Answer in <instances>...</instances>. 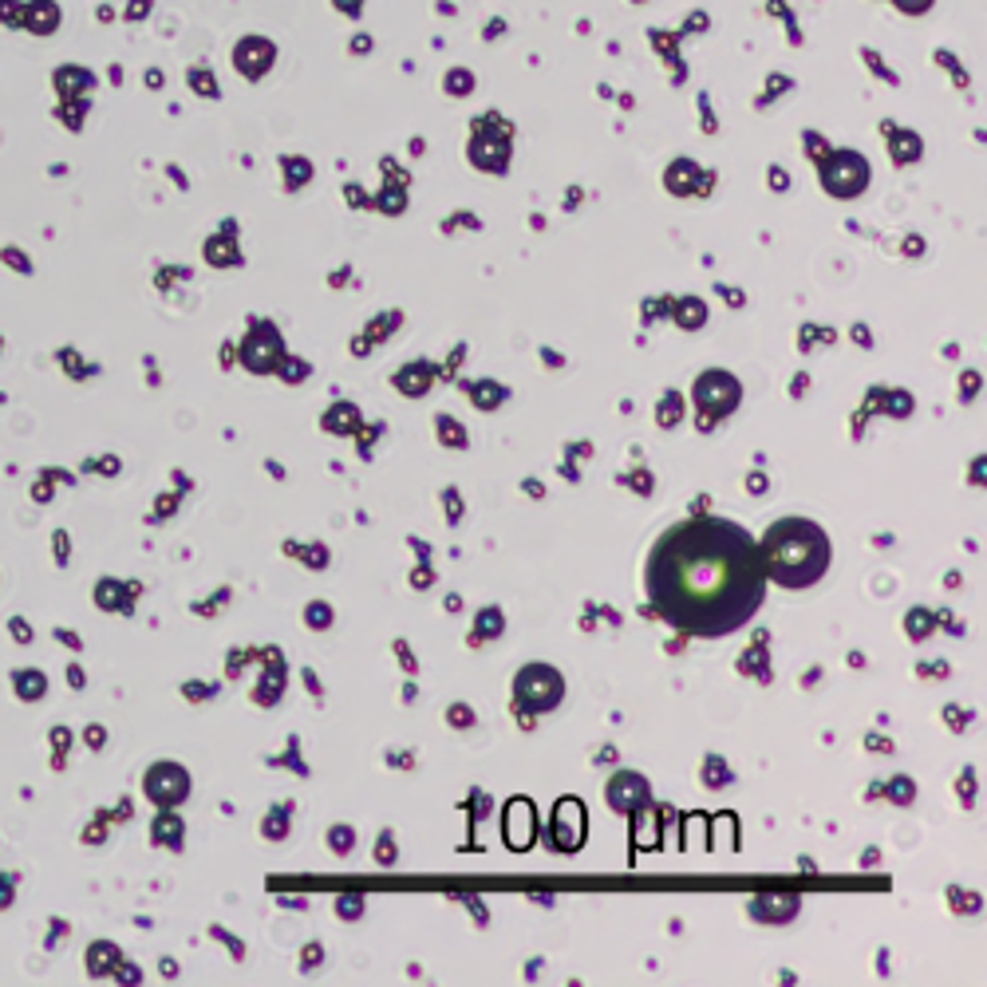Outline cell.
Here are the masks:
<instances>
[{"mask_svg": "<svg viewBox=\"0 0 987 987\" xmlns=\"http://www.w3.org/2000/svg\"><path fill=\"white\" fill-rule=\"evenodd\" d=\"M877 861H881L877 849H866V853H861V869H877Z\"/></svg>", "mask_w": 987, "mask_h": 987, "instance_id": "obj_46", "label": "cell"}, {"mask_svg": "<svg viewBox=\"0 0 987 987\" xmlns=\"http://www.w3.org/2000/svg\"><path fill=\"white\" fill-rule=\"evenodd\" d=\"M304 624L309 628H316V633H324L332 624V605H324V600H312V605H304Z\"/></svg>", "mask_w": 987, "mask_h": 987, "instance_id": "obj_28", "label": "cell"}, {"mask_svg": "<svg viewBox=\"0 0 987 987\" xmlns=\"http://www.w3.org/2000/svg\"><path fill=\"white\" fill-rule=\"evenodd\" d=\"M822 183H825V190L838 194V198H853V194H861V186L869 183L866 158L833 155L830 163H825V170H822Z\"/></svg>", "mask_w": 987, "mask_h": 987, "instance_id": "obj_8", "label": "cell"}, {"mask_svg": "<svg viewBox=\"0 0 987 987\" xmlns=\"http://www.w3.org/2000/svg\"><path fill=\"white\" fill-rule=\"evenodd\" d=\"M431 580H434V569L423 561L416 573H411V589H431Z\"/></svg>", "mask_w": 987, "mask_h": 987, "instance_id": "obj_38", "label": "cell"}, {"mask_svg": "<svg viewBox=\"0 0 987 987\" xmlns=\"http://www.w3.org/2000/svg\"><path fill=\"white\" fill-rule=\"evenodd\" d=\"M932 628H936V613H928V608H909V616H905V633H909V641H925Z\"/></svg>", "mask_w": 987, "mask_h": 987, "instance_id": "obj_22", "label": "cell"}, {"mask_svg": "<svg viewBox=\"0 0 987 987\" xmlns=\"http://www.w3.org/2000/svg\"><path fill=\"white\" fill-rule=\"evenodd\" d=\"M703 321H707V309H703V301H695V296H684V301L676 304V324L687 332L703 329Z\"/></svg>", "mask_w": 987, "mask_h": 987, "instance_id": "obj_20", "label": "cell"}, {"mask_svg": "<svg viewBox=\"0 0 987 987\" xmlns=\"http://www.w3.org/2000/svg\"><path fill=\"white\" fill-rule=\"evenodd\" d=\"M624 486H633L636 494H652V486H656V478H652L648 470H633V475L624 478Z\"/></svg>", "mask_w": 987, "mask_h": 987, "instance_id": "obj_34", "label": "cell"}, {"mask_svg": "<svg viewBox=\"0 0 987 987\" xmlns=\"http://www.w3.org/2000/svg\"><path fill=\"white\" fill-rule=\"evenodd\" d=\"M434 434H439V442H442V447H451V451H467V447H470L467 427H462L455 416H439V419H434Z\"/></svg>", "mask_w": 987, "mask_h": 987, "instance_id": "obj_16", "label": "cell"}, {"mask_svg": "<svg viewBox=\"0 0 987 987\" xmlns=\"http://www.w3.org/2000/svg\"><path fill=\"white\" fill-rule=\"evenodd\" d=\"M395 656H399V664H403V672L416 676V656H411V648L403 641H395Z\"/></svg>", "mask_w": 987, "mask_h": 987, "instance_id": "obj_41", "label": "cell"}, {"mask_svg": "<svg viewBox=\"0 0 987 987\" xmlns=\"http://www.w3.org/2000/svg\"><path fill=\"white\" fill-rule=\"evenodd\" d=\"M945 715H948V723H952V727H956V731H964V723H968V720H971L968 711H960V707H956V703H952V707H948V711H945Z\"/></svg>", "mask_w": 987, "mask_h": 987, "instance_id": "obj_44", "label": "cell"}, {"mask_svg": "<svg viewBox=\"0 0 987 987\" xmlns=\"http://www.w3.org/2000/svg\"><path fill=\"white\" fill-rule=\"evenodd\" d=\"M952 909H956V912H979V897H976V892H960V889H952Z\"/></svg>", "mask_w": 987, "mask_h": 987, "instance_id": "obj_35", "label": "cell"}, {"mask_svg": "<svg viewBox=\"0 0 987 987\" xmlns=\"http://www.w3.org/2000/svg\"><path fill=\"white\" fill-rule=\"evenodd\" d=\"M329 849L332 853H340V858H348L355 849V830L352 825H332L329 830Z\"/></svg>", "mask_w": 987, "mask_h": 987, "instance_id": "obj_27", "label": "cell"}, {"mask_svg": "<svg viewBox=\"0 0 987 987\" xmlns=\"http://www.w3.org/2000/svg\"><path fill=\"white\" fill-rule=\"evenodd\" d=\"M411 549H416V554L423 557V561H427V557H431V549H427L423 541H419V537H411Z\"/></svg>", "mask_w": 987, "mask_h": 987, "instance_id": "obj_52", "label": "cell"}, {"mask_svg": "<svg viewBox=\"0 0 987 987\" xmlns=\"http://www.w3.org/2000/svg\"><path fill=\"white\" fill-rule=\"evenodd\" d=\"M360 912H364V897H360V892H344V897H336V917L355 920Z\"/></svg>", "mask_w": 987, "mask_h": 987, "instance_id": "obj_30", "label": "cell"}, {"mask_svg": "<svg viewBox=\"0 0 987 987\" xmlns=\"http://www.w3.org/2000/svg\"><path fill=\"white\" fill-rule=\"evenodd\" d=\"M273 372H277L285 383H301V380H309V375H312V364H309V360H301V355H281Z\"/></svg>", "mask_w": 987, "mask_h": 987, "instance_id": "obj_23", "label": "cell"}, {"mask_svg": "<svg viewBox=\"0 0 987 987\" xmlns=\"http://www.w3.org/2000/svg\"><path fill=\"white\" fill-rule=\"evenodd\" d=\"M321 423H324V431H329V434H355L364 419H360V411H355L352 403H336V408L324 411Z\"/></svg>", "mask_w": 987, "mask_h": 987, "instance_id": "obj_15", "label": "cell"}, {"mask_svg": "<svg viewBox=\"0 0 987 987\" xmlns=\"http://www.w3.org/2000/svg\"><path fill=\"white\" fill-rule=\"evenodd\" d=\"M605 802L613 805L616 814H633V810H641V805L652 802V790H648V779L636 771H620L608 779L605 786Z\"/></svg>", "mask_w": 987, "mask_h": 987, "instance_id": "obj_9", "label": "cell"}, {"mask_svg": "<svg viewBox=\"0 0 987 987\" xmlns=\"http://www.w3.org/2000/svg\"><path fill=\"white\" fill-rule=\"evenodd\" d=\"M644 589L652 613L680 633L731 636L766 597L759 541L720 514L680 521L652 546Z\"/></svg>", "mask_w": 987, "mask_h": 987, "instance_id": "obj_1", "label": "cell"}, {"mask_svg": "<svg viewBox=\"0 0 987 987\" xmlns=\"http://www.w3.org/2000/svg\"><path fill=\"white\" fill-rule=\"evenodd\" d=\"M514 700L529 711H554L565 700V680L554 664H526L514 676Z\"/></svg>", "mask_w": 987, "mask_h": 987, "instance_id": "obj_3", "label": "cell"}, {"mask_svg": "<svg viewBox=\"0 0 987 987\" xmlns=\"http://www.w3.org/2000/svg\"><path fill=\"white\" fill-rule=\"evenodd\" d=\"M881 408L889 411L892 419H909V416H912V408H917V403H912V395H909V391H885Z\"/></svg>", "mask_w": 987, "mask_h": 987, "instance_id": "obj_26", "label": "cell"}, {"mask_svg": "<svg viewBox=\"0 0 987 987\" xmlns=\"http://www.w3.org/2000/svg\"><path fill=\"white\" fill-rule=\"evenodd\" d=\"M155 833H158V841H178L174 833H183V825L174 822V818H163V822L155 825Z\"/></svg>", "mask_w": 987, "mask_h": 987, "instance_id": "obj_40", "label": "cell"}, {"mask_svg": "<svg viewBox=\"0 0 987 987\" xmlns=\"http://www.w3.org/2000/svg\"><path fill=\"white\" fill-rule=\"evenodd\" d=\"M968 478H971V482H976V486L984 482V459H976V467H971V475H968Z\"/></svg>", "mask_w": 987, "mask_h": 987, "instance_id": "obj_51", "label": "cell"}, {"mask_svg": "<svg viewBox=\"0 0 987 987\" xmlns=\"http://www.w3.org/2000/svg\"><path fill=\"white\" fill-rule=\"evenodd\" d=\"M633 853H641V849H656L659 846V822H656V810L652 805H641V810H633Z\"/></svg>", "mask_w": 987, "mask_h": 987, "instance_id": "obj_13", "label": "cell"}, {"mask_svg": "<svg viewBox=\"0 0 987 987\" xmlns=\"http://www.w3.org/2000/svg\"><path fill=\"white\" fill-rule=\"evenodd\" d=\"M289 833V805H281V814H268V822H265V838H273V841H281Z\"/></svg>", "mask_w": 987, "mask_h": 987, "instance_id": "obj_32", "label": "cell"}, {"mask_svg": "<svg viewBox=\"0 0 987 987\" xmlns=\"http://www.w3.org/2000/svg\"><path fill=\"white\" fill-rule=\"evenodd\" d=\"M976 395H979V375L976 372H964L960 375V399H964V403H971Z\"/></svg>", "mask_w": 987, "mask_h": 987, "instance_id": "obj_37", "label": "cell"}, {"mask_svg": "<svg viewBox=\"0 0 987 987\" xmlns=\"http://www.w3.org/2000/svg\"><path fill=\"white\" fill-rule=\"evenodd\" d=\"M442 506H447V521H451V526H459V521H462V498H459V490H455V486H447V490H442Z\"/></svg>", "mask_w": 987, "mask_h": 987, "instance_id": "obj_33", "label": "cell"}, {"mask_svg": "<svg viewBox=\"0 0 987 987\" xmlns=\"http://www.w3.org/2000/svg\"><path fill=\"white\" fill-rule=\"evenodd\" d=\"M470 399H475V408L478 411H494V408H502L506 403V395H510V391L502 388V383H494V380H482V383H470Z\"/></svg>", "mask_w": 987, "mask_h": 987, "instance_id": "obj_17", "label": "cell"}, {"mask_svg": "<svg viewBox=\"0 0 987 987\" xmlns=\"http://www.w3.org/2000/svg\"><path fill=\"white\" fill-rule=\"evenodd\" d=\"M680 419H684V395H680V391H664V399L656 403V423L664 427V431H672Z\"/></svg>", "mask_w": 987, "mask_h": 987, "instance_id": "obj_19", "label": "cell"}, {"mask_svg": "<svg viewBox=\"0 0 987 987\" xmlns=\"http://www.w3.org/2000/svg\"><path fill=\"white\" fill-rule=\"evenodd\" d=\"M853 340H858L861 348H869V344H873V336H869V329H866V324H858V329H853Z\"/></svg>", "mask_w": 987, "mask_h": 987, "instance_id": "obj_47", "label": "cell"}, {"mask_svg": "<svg viewBox=\"0 0 987 987\" xmlns=\"http://www.w3.org/2000/svg\"><path fill=\"white\" fill-rule=\"evenodd\" d=\"M391 324H399V312H391V316H383V321H375L372 329H368V336L372 340H383L391 332Z\"/></svg>", "mask_w": 987, "mask_h": 987, "instance_id": "obj_39", "label": "cell"}, {"mask_svg": "<svg viewBox=\"0 0 987 987\" xmlns=\"http://www.w3.org/2000/svg\"><path fill=\"white\" fill-rule=\"evenodd\" d=\"M739 672L766 684V680H771V667H766V648H762V644H754L751 652H743V659H739Z\"/></svg>", "mask_w": 987, "mask_h": 987, "instance_id": "obj_21", "label": "cell"}, {"mask_svg": "<svg viewBox=\"0 0 987 987\" xmlns=\"http://www.w3.org/2000/svg\"><path fill=\"white\" fill-rule=\"evenodd\" d=\"M304 565H309V569H324V565H329V549H324L321 541H316V546H309V549H304Z\"/></svg>", "mask_w": 987, "mask_h": 987, "instance_id": "obj_36", "label": "cell"}, {"mask_svg": "<svg viewBox=\"0 0 987 987\" xmlns=\"http://www.w3.org/2000/svg\"><path fill=\"white\" fill-rule=\"evenodd\" d=\"M541 355H546V364H549V368H561V364H565V360L554 352V348H546V352H541Z\"/></svg>", "mask_w": 987, "mask_h": 987, "instance_id": "obj_50", "label": "cell"}, {"mask_svg": "<svg viewBox=\"0 0 987 987\" xmlns=\"http://www.w3.org/2000/svg\"><path fill=\"white\" fill-rule=\"evenodd\" d=\"M143 786H147L150 802L178 805L186 794H190V774H186L183 766H174V762H158L155 771L147 774V782H143Z\"/></svg>", "mask_w": 987, "mask_h": 987, "instance_id": "obj_10", "label": "cell"}, {"mask_svg": "<svg viewBox=\"0 0 987 987\" xmlns=\"http://www.w3.org/2000/svg\"><path fill=\"white\" fill-rule=\"evenodd\" d=\"M467 909H470V912H475V917H478V925H486V909H482V905H478V901H475V897H467Z\"/></svg>", "mask_w": 987, "mask_h": 987, "instance_id": "obj_49", "label": "cell"}, {"mask_svg": "<svg viewBox=\"0 0 987 987\" xmlns=\"http://www.w3.org/2000/svg\"><path fill=\"white\" fill-rule=\"evenodd\" d=\"M526 494H534V498H541V494H546V490H541V482H534V478H526Z\"/></svg>", "mask_w": 987, "mask_h": 987, "instance_id": "obj_53", "label": "cell"}, {"mask_svg": "<svg viewBox=\"0 0 987 987\" xmlns=\"http://www.w3.org/2000/svg\"><path fill=\"white\" fill-rule=\"evenodd\" d=\"M391 383H395V388L403 391V395H411V399L427 395V391H431V383H434V364H427V360H411V364H403L395 375H391Z\"/></svg>", "mask_w": 987, "mask_h": 987, "instance_id": "obj_11", "label": "cell"}, {"mask_svg": "<svg viewBox=\"0 0 987 987\" xmlns=\"http://www.w3.org/2000/svg\"><path fill=\"white\" fill-rule=\"evenodd\" d=\"M762 569L782 589H810L830 569V537L810 518H782L762 534Z\"/></svg>", "mask_w": 987, "mask_h": 987, "instance_id": "obj_2", "label": "cell"}, {"mask_svg": "<svg viewBox=\"0 0 987 987\" xmlns=\"http://www.w3.org/2000/svg\"><path fill=\"white\" fill-rule=\"evenodd\" d=\"M281 355H285V348H281V332L273 324H257L242 344V364L257 375L273 372Z\"/></svg>", "mask_w": 987, "mask_h": 987, "instance_id": "obj_7", "label": "cell"}, {"mask_svg": "<svg viewBox=\"0 0 987 987\" xmlns=\"http://www.w3.org/2000/svg\"><path fill=\"white\" fill-rule=\"evenodd\" d=\"M589 838V814H585V802L580 798H561L554 805V818H549V846L557 853H577Z\"/></svg>", "mask_w": 987, "mask_h": 987, "instance_id": "obj_5", "label": "cell"}, {"mask_svg": "<svg viewBox=\"0 0 987 987\" xmlns=\"http://www.w3.org/2000/svg\"><path fill=\"white\" fill-rule=\"evenodd\" d=\"M613 759H616V751H613V746H605V751L597 754V762H613Z\"/></svg>", "mask_w": 987, "mask_h": 987, "instance_id": "obj_54", "label": "cell"}, {"mask_svg": "<svg viewBox=\"0 0 987 987\" xmlns=\"http://www.w3.org/2000/svg\"><path fill=\"white\" fill-rule=\"evenodd\" d=\"M766 490H771L766 475H746V494H766Z\"/></svg>", "mask_w": 987, "mask_h": 987, "instance_id": "obj_43", "label": "cell"}, {"mask_svg": "<svg viewBox=\"0 0 987 987\" xmlns=\"http://www.w3.org/2000/svg\"><path fill=\"white\" fill-rule=\"evenodd\" d=\"M692 399H695V408H700V416L723 419V416H731V411L739 408V399H743V383H739L731 372L711 368V372H703L700 380H695Z\"/></svg>", "mask_w": 987, "mask_h": 987, "instance_id": "obj_4", "label": "cell"}, {"mask_svg": "<svg viewBox=\"0 0 987 987\" xmlns=\"http://www.w3.org/2000/svg\"><path fill=\"white\" fill-rule=\"evenodd\" d=\"M960 798H964V805H971V798H976V779H971V766L960 774Z\"/></svg>", "mask_w": 987, "mask_h": 987, "instance_id": "obj_42", "label": "cell"}, {"mask_svg": "<svg viewBox=\"0 0 987 987\" xmlns=\"http://www.w3.org/2000/svg\"><path fill=\"white\" fill-rule=\"evenodd\" d=\"M885 798H889L892 805H909L912 798H917V782L909 779V774H897V779L889 782V786L881 790Z\"/></svg>", "mask_w": 987, "mask_h": 987, "instance_id": "obj_24", "label": "cell"}, {"mask_svg": "<svg viewBox=\"0 0 987 987\" xmlns=\"http://www.w3.org/2000/svg\"><path fill=\"white\" fill-rule=\"evenodd\" d=\"M301 964H304V968H316V964H321V945H309V948H304V952H301Z\"/></svg>", "mask_w": 987, "mask_h": 987, "instance_id": "obj_45", "label": "cell"}, {"mask_svg": "<svg viewBox=\"0 0 987 987\" xmlns=\"http://www.w3.org/2000/svg\"><path fill=\"white\" fill-rule=\"evenodd\" d=\"M502 841L514 853H526L537 841V805L529 798H510L502 810Z\"/></svg>", "mask_w": 987, "mask_h": 987, "instance_id": "obj_6", "label": "cell"}, {"mask_svg": "<svg viewBox=\"0 0 987 987\" xmlns=\"http://www.w3.org/2000/svg\"><path fill=\"white\" fill-rule=\"evenodd\" d=\"M506 633V616L498 605H486L475 620V633H470V648H482V641H494V636Z\"/></svg>", "mask_w": 987, "mask_h": 987, "instance_id": "obj_14", "label": "cell"}, {"mask_svg": "<svg viewBox=\"0 0 987 987\" xmlns=\"http://www.w3.org/2000/svg\"><path fill=\"white\" fill-rule=\"evenodd\" d=\"M798 912V897H754L751 901V917L762 920V925H782Z\"/></svg>", "mask_w": 987, "mask_h": 987, "instance_id": "obj_12", "label": "cell"}, {"mask_svg": "<svg viewBox=\"0 0 987 987\" xmlns=\"http://www.w3.org/2000/svg\"><path fill=\"white\" fill-rule=\"evenodd\" d=\"M731 782V771H727V762L720 759V754H711L707 762H703V786L707 790H720Z\"/></svg>", "mask_w": 987, "mask_h": 987, "instance_id": "obj_25", "label": "cell"}, {"mask_svg": "<svg viewBox=\"0 0 987 987\" xmlns=\"http://www.w3.org/2000/svg\"><path fill=\"white\" fill-rule=\"evenodd\" d=\"M470 158H475L482 170H502L506 166V143H486L478 139L475 147H470Z\"/></svg>", "mask_w": 987, "mask_h": 987, "instance_id": "obj_18", "label": "cell"}, {"mask_svg": "<svg viewBox=\"0 0 987 987\" xmlns=\"http://www.w3.org/2000/svg\"><path fill=\"white\" fill-rule=\"evenodd\" d=\"M447 723H451V727H459V731L475 727V711H470L467 703H451V711H447Z\"/></svg>", "mask_w": 987, "mask_h": 987, "instance_id": "obj_31", "label": "cell"}, {"mask_svg": "<svg viewBox=\"0 0 987 987\" xmlns=\"http://www.w3.org/2000/svg\"><path fill=\"white\" fill-rule=\"evenodd\" d=\"M399 861V849H395V833L391 830H383L380 833V841H375V866H383V869H391Z\"/></svg>", "mask_w": 987, "mask_h": 987, "instance_id": "obj_29", "label": "cell"}, {"mask_svg": "<svg viewBox=\"0 0 987 987\" xmlns=\"http://www.w3.org/2000/svg\"><path fill=\"white\" fill-rule=\"evenodd\" d=\"M869 751H892V743L881 735H869Z\"/></svg>", "mask_w": 987, "mask_h": 987, "instance_id": "obj_48", "label": "cell"}]
</instances>
